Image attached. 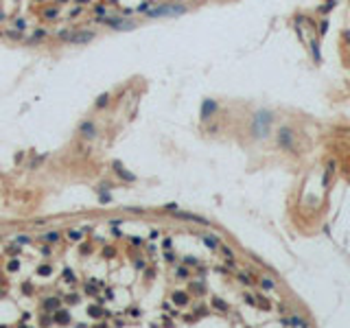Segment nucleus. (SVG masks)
<instances>
[{
  "instance_id": "31",
  "label": "nucleus",
  "mask_w": 350,
  "mask_h": 328,
  "mask_svg": "<svg viewBox=\"0 0 350 328\" xmlns=\"http://www.w3.org/2000/svg\"><path fill=\"white\" fill-rule=\"evenodd\" d=\"M59 2H66V0H59Z\"/></svg>"
},
{
  "instance_id": "14",
  "label": "nucleus",
  "mask_w": 350,
  "mask_h": 328,
  "mask_svg": "<svg viewBox=\"0 0 350 328\" xmlns=\"http://www.w3.org/2000/svg\"><path fill=\"white\" fill-rule=\"evenodd\" d=\"M13 26H15V29H18V31H24V29H26V22H24V20H22V18H18V20H15V22H13Z\"/></svg>"
},
{
  "instance_id": "22",
  "label": "nucleus",
  "mask_w": 350,
  "mask_h": 328,
  "mask_svg": "<svg viewBox=\"0 0 350 328\" xmlns=\"http://www.w3.org/2000/svg\"><path fill=\"white\" fill-rule=\"evenodd\" d=\"M151 7V2H142L140 7H138V11H140V13H147V9H149Z\"/></svg>"
},
{
  "instance_id": "20",
  "label": "nucleus",
  "mask_w": 350,
  "mask_h": 328,
  "mask_svg": "<svg viewBox=\"0 0 350 328\" xmlns=\"http://www.w3.org/2000/svg\"><path fill=\"white\" fill-rule=\"evenodd\" d=\"M107 99H109L107 94H101V96H99V101H96V105H99V107H103L105 103H107Z\"/></svg>"
},
{
  "instance_id": "3",
  "label": "nucleus",
  "mask_w": 350,
  "mask_h": 328,
  "mask_svg": "<svg viewBox=\"0 0 350 328\" xmlns=\"http://www.w3.org/2000/svg\"><path fill=\"white\" fill-rule=\"evenodd\" d=\"M103 22L107 26H112V29H116V31H129V29L136 26L131 20H123V18H103Z\"/></svg>"
},
{
  "instance_id": "25",
  "label": "nucleus",
  "mask_w": 350,
  "mask_h": 328,
  "mask_svg": "<svg viewBox=\"0 0 350 328\" xmlns=\"http://www.w3.org/2000/svg\"><path fill=\"white\" fill-rule=\"evenodd\" d=\"M18 267H20V265H18V260H13V262H9V271H15Z\"/></svg>"
},
{
  "instance_id": "21",
  "label": "nucleus",
  "mask_w": 350,
  "mask_h": 328,
  "mask_svg": "<svg viewBox=\"0 0 350 328\" xmlns=\"http://www.w3.org/2000/svg\"><path fill=\"white\" fill-rule=\"evenodd\" d=\"M7 37H13V40H18V37H22V31H7Z\"/></svg>"
},
{
  "instance_id": "15",
  "label": "nucleus",
  "mask_w": 350,
  "mask_h": 328,
  "mask_svg": "<svg viewBox=\"0 0 350 328\" xmlns=\"http://www.w3.org/2000/svg\"><path fill=\"white\" fill-rule=\"evenodd\" d=\"M261 287L265 289V291H274V282H271V280H263Z\"/></svg>"
},
{
  "instance_id": "29",
  "label": "nucleus",
  "mask_w": 350,
  "mask_h": 328,
  "mask_svg": "<svg viewBox=\"0 0 350 328\" xmlns=\"http://www.w3.org/2000/svg\"><path fill=\"white\" fill-rule=\"evenodd\" d=\"M44 35H46V31H35V35H33V37L37 40V37H44Z\"/></svg>"
},
{
  "instance_id": "8",
  "label": "nucleus",
  "mask_w": 350,
  "mask_h": 328,
  "mask_svg": "<svg viewBox=\"0 0 350 328\" xmlns=\"http://www.w3.org/2000/svg\"><path fill=\"white\" fill-rule=\"evenodd\" d=\"M94 125H92V123H83V125H81V134H83L86 138H94Z\"/></svg>"
},
{
  "instance_id": "27",
  "label": "nucleus",
  "mask_w": 350,
  "mask_h": 328,
  "mask_svg": "<svg viewBox=\"0 0 350 328\" xmlns=\"http://www.w3.org/2000/svg\"><path fill=\"white\" fill-rule=\"evenodd\" d=\"M79 13H81V7H75V9L70 11V15H72V18H75V15H79Z\"/></svg>"
},
{
  "instance_id": "4",
  "label": "nucleus",
  "mask_w": 350,
  "mask_h": 328,
  "mask_svg": "<svg viewBox=\"0 0 350 328\" xmlns=\"http://www.w3.org/2000/svg\"><path fill=\"white\" fill-rule=\"evenodd\" d=\"M94 40V33H90V31H79V33H70L66 37V42L68 44H88Z\"/></svg>"
},
{
  "instance_id": "30",
  "label": "nucleus",
  "mask_w": 350,
  "mask_h": 328,
  "mask_svg": "<svg viewBox=\"0 0 350 328\" xmlns=\"http://www.w3.org/2000/svg\"><path fill=\"white\" fill-rule=\"evenodd\" d=\"M77 2H88V0H77Z\"/></svg>"
},
{
  "instance_id": "24",
  "label": "nucleus",
  "mask_w": 350,
  "mask_h": 328,
  "mask_svg": "<svg viewBox=\"0 0 350 328\" xmlns=\"http://www.w3.org/2000/svg\"><path fill=\"white\" fill-rule=\"evenodd\" d=\"M94 13H96V15H105V7H101V5L94 7Z\"/></svg>"
},
{
  "instance_id": "7",
  "label": "nucleus",
  "mask_w": 350,
  "mask_h": 328,
  "mask_svg": "<svg viewBox=\"0 0 350 328\" xmlns=\"http://www.w3.org/2000/svg\"><path fill=\"white\" fill-rule=\"evenodd\" d=\"M215 109H217V105H215V103H212V101H206V103H204V107H201V116H204V118H208Z\"/></svg>"
},
{
  "instance_id": "10",
  "label": "nucleus",
  "mask_w": 350,
  "mask_h": 328,
  "mask_svg": "<svg viewBox=\"0 0 350 328\" xmlns=\"http://www.w3.org/2000/svg\"><path fill=\"white\" fill-rule=\"evenodd\" d=\"M44 308H48V311H57V308H59V300H57V297L46 300V302H44Z\"/></svg>"
},
{
  "instance_id": "19",
  "label": "nucleus",
  "mask_w": 350,
  "mask_h": 328,
  "mask_svg": "<svg viewBox=\"0 0 350 328\" xmlns=\"http://www.w3.org/2000/svg\"><path fill=\"white\" fill-rule=\"evenodd\" d=\"M92 317H101V308L99 306H90V311H88Z\"/></svg>"
},
{
  "instance_id": "2",
  "label": "nucleus",
  "mask_w": 350,
  "mask_h": 328,
  "mask_svg": "<svg viewBox=\"0 0 350 328\" xmlns=\"http://www.w3.org/2000/svg\"><path fill=\"white\" fill-rule=\"evenodd\" d=\"M269 123H271V114L269 112H258V114L254 116V136L265 138L267 129H269Z\"/></svg>"
},
{
  "instance_id": "9",
  "label": "nucleus",
  "mask_w": 350,
  "mask_h": 328,
  "mask_svg": "<svg viewBox=\"0 0 350 328\" xmlns=\"http://www.w3.org/2000/svg\"><path fill=\"white\" fill-rule=\"evenodd\" d=\"M282 324H287V326H306V322L302 320V317H287V320H282Z\"/></svg>"
},
{
  "instance_id": "13",
  "label": "nucleus",
  "mask_w": 350,
  "mask_h": 328,
  "mask_svg": "<svg viewBox=\"0 0 350 328\" xmlns=\"http://www.w3.org/2000/svg\"><path fill=\"white\" fill-rule=\"evenodd\" d=\"M57 9H55V7H50V9H46V11H44V18H48V20H55V18H57Z\"/></svg>"
},
{
  "instance_id": "23",
  "label": "nucleus",
  "mask_w": 350,
  "mask_h": 328,
  "mask_svg": "<svg viewBox=\"0 0 350 328\" xmlns=\"http://www.w3.org/2000/svg\"><path fill=\"white\" fill-rule=\"evenodd\" d=\"M40 274H42V276H48V274H50V267H48V265L40 267Z\"/></svg>"
},
{
  "instance_id": "26",
  "label": "nucleus",
  "mask_w": 350,
  "mask_h": 328,
  "mask_svg": "<svg viewBox=\"0 0 350 328\" xmlns=\"http://www.w3.org/2000/svg\"><path fill=\"white\" fill-rule=\"evenodd\" d=\"M70 239H72V241H79L81 234H79V232H70Z\"/></svg>"
},
{
  "instance_id": "12",
  "label": "nucleus",
  "mask_w": 350,
  "mask_h": 328,
  "mask_svg": "<svg viewBox=\"0 0 350 328\" xmlns=\"http://www.w3.org/2000/svg\"><path fill=\"white\" fill-rule=\"evenodd\" d=\"M204 243H206V245L208 247H219V241H217V236H204Z\"/></svg>"
},
{
  "instance_id": "5",
  "label": "nucleus",
  "mask_w": 350,
  "mask_h": 328,
  "mask_svg": "<svg viewBox=\"0 0 350 328\" xmlns=\"http://www.w3.org/2000/svg\"><path fill=\"white\" fill-rule=\"evenodd\" d=\"M180 219H186V221H193V223H201V226H208V221L204 217H197V214H190V212H177Z\"/></svg>"
},
{
  "instance_id": "28",
  "label": "nucleus",
  "mask_w": 350,
  "mask_h": 328,
  "mask_svg": "<svg viewBox=\"0 0 350 328\" xmlns=\"http://www.w3.org/2000/svg\"><path fill=\"white\" fill-rule=\"evenodd\" d=\"M177 276H182V278H186V276H188V271H186V269H177Z\"/></svg>"
},
{
  "instance_id": "18",
  "label": "nucleus",
  "mask_w": 350,
  "mask_h": 328,
  "mask_svg": "<svg viewBox=\"0 0 350 328\" xmlns=\"http://www.w3.org/2000/svg\"><path fill=\"white\" fill-rule=\"evenodd\" d=\"M46 241H48V243H55V241H57L59 239V234L57 232H50V234H46V236H44Z\"/></svg>"
},
{
  "instance_id": "16",
  "label": "nucleus",
  "mask_w": 350,
  "mask_h": 328,
  "mask_svg": "<svg viewBox=\"0 0 350 328\" xmlns=\"http://www.w3.org/2000/svg\"><path fill=\"white\" fill-rule=\"evenodd\" d=\"M173 300H175L177 304H186V295H184V293H175V295H173Z\"/></svg>"
},
{
  "instance_id": "1",
  "label": "nucleus",
  "mask_w": 350,
  "mask_h": 328,
  "mask_svg": "<svg viewBox=\"0 0 350 328\" xmlns=\"http://www.w3.org/2000/svg\"><path fill=\"white\" fill-rule=\"evenodd\" d=\"M186 9L182 5H162V7H155L151 11H147L149 18H167V15H182Z\"/></svg>"
},
{
  "instance_id": "17",
  "label": "nucleus",
  "mask_w": 350,
  "mask_h": 328,
  "mask_svg": "<svg viewBox=\"0 0 350 328\" xmlns=\"http://www.w3.org/2000/svg\"><path fill=\"white\" fill-rule=\"evenodd\" d=\"M221 252H223V254H225V258H228V260H232V258H234V254H232V249H230V247L221 245Z\"/></svg>"
},
{
  "instance_id": "11",
  "label": "nucleus",
  "mask_w": 350,
  "mask_h": 328,
  "mask_svg": "<svg viewBox=\"0 0 350 328\" xmlns=\"http://www.w3.org/2000/svg\"><path fill=\"white\" fill-rule=\"evenodd\" d=\"M55 320H57L59 324H68L70 322V315L66 311H57V313H55Z\"/></svg>"
},
{
  "instance_id": "6",
  "label": "nucleus",
  "mask_w": 350,
  "mask_h": 328,
  "mask_svg": "<svg viewBox=\"0 0 350 328\" xmlns=\"http://www.w3.org/2000/svg\"><path fill=\"white\" fill-rule=\"evenodd\" d=\"M278 140H280V145H282V147H291V145H293V136H291V131H289V129H280Z\"/></svg>"
}]
</instances>
